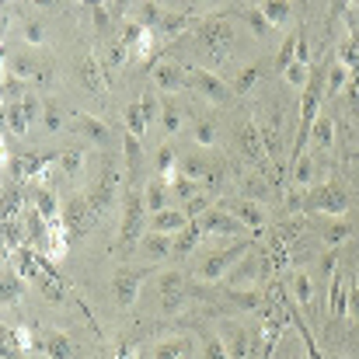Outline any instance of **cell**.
Listing matches in <instances>:
<instances>
[{
  "mask_svg": "<svg viewBox=\"0 0 359 359\" xmlns=\"http://www.w3.org/2000/svg\"><path fill=\"white\" fill-rule=\"evenodd\" d=\"M147 279H150V269H133V265L116 269V276H112V297H116V304L119 307H133L136 297H140V286Z\"/></svg>",
  "mask_w": 359,
  "mask_h": 359,
  "instance_id": "10",
  "label": "cell"
},
{
  "mask_svg": "<svg viewBox=\"0 0 359 359\" xmlns=\"http://www.w3.org/2000/svg\"><path fill=\"white\" fill-rule=\"evenodd\" d=\"M192 25H199L192 14H185V11H164V18L157 25V39H175V35L189 32Z\"/></svg>",
  "mask_w": 359,
  "mask_h": 359,
  "instance_id": "25",
  "label": "cell"
},
{
  "mask_svg": "<svg viewBox=\"0 0 359 359\" xmlns=\"http://www.w3.org/2000/svg\"><path fill=\"white\" fill-rule=\"evenodd\" d=\"M220 342H224V349H227L231 359L251 356V339H248V332H244L241 325H234V321H227V325L220 328Z\"/></svg>",
  "mask_w": 359,
  "mask_h": 359,
  "instance_id": "20",
  "label": "cell"
},
{
  "mask_svg": "<svg viewBox=\"0 0 359 359\" xmlns=\"http://www.w3.org/2000/svg\"><path fill=\"white\" fill-rule=\"evenodd\" d=\"M168 182V189H171V199H178V206H189L192 199H199L206 189L199 185V182H192V178H185V175H171V178H164Z\"/></svg>",
  "mask_w": 359,
  "mask_h": 359,
  "instance_id": "26",
  "label": "cell"
},
{
  "mask_svg": "<svg viewBox=\"0 0 359 359\" xmlns=\"http://www.w3.org/2000/svg\"><path fill=\"white\" fill-rule=\"evenodd\" d=\"M122 119H126V133H133V136H143V133H147V119H143V109H140V102L126 105Z\"/></svg>",
  "mask_w": 359,
  "mask_h": 359,
  "instance_id": "47",
  "label": "cell"
},
{
  "mask_svg": "<svg viewBox=\"0 0 359 359\" xmlns=\"http://www.w3.org/2000/svg\"><path fill=\"white\" fill-rule=\"evenodd\" d=\"M346 84H353V74H349L339 60H332V63H328V74H325V98L342 95V88H346Z\"/></svg>",
  "mask_w": 359,
  "mask_h": 359,
  "instance_id": "33",
  "label": "cell"
},
{
  "mask_svg": "<svg viewBox=\"0 0 359 359\" xmlns=\"http://www.w3.org/2000/svg\"><path fill=\"white\" fill-rule=\"evenodd\" d=\"M112 21H116V14H112L105 4H95V7H91V25H95L98 35H109V32H112Z\"/></svg>",
  "mask_w": 359,
  "mask_h": 359,
  "instance_id": "50",
  "label": "cell"
},
{
  "mask_svg": "<svg viewBox=\"0 0 359 359\" xmlns=\"http://www.w3.org/2000/svg\"><path fill=\"white\" fill-rule=\"evenodd\" d=\"M290 168H293V171H290V178H293V185H297V189H314V178H318V157H314V154L297 157Z\"/></svg>",
  "mask_w": 359,
  "mask_h": 359,
  "instance_id": "27",
  "label": "cell"
},
{
  "mask_svg": "<svg viewBox=\"0 0 359 359\" xmlns=\"http://www.w3.org/2000/svg\"><path fill=\"white\" fill-rule=\"evenodd\" d=\"M255 248V238H244L238 244H231V248H224V251H213V255H206V262H199V269H196V276L203 279V283H217V279H227L231 276V269L238 265L241 258L248 255Z\"/></svg>",
  "mask_w": 359,
  "mask_h": 359,
  "instance_id": "5",
  "label": "cell"
},
{
  "mask_svg": "<svg viewBox=\"0 0 359 359\" xmlns=\"http://www.w3.org/2000/svg\"><path fill=\"white\" fill-rule=\"evenodd\" d=\"M297 42H300V32H293V35L283 39V46H279V53H276V70H279V74H286L290 63L297 60Z\"/></svg>",
  "mask_w": 359,
  "mask_h": 359,
  "instance_id": "45",
  "label": "cell"
},
{
  "mask_svg": "<svg viewBox=\"0 0 359 359\" xmlns=\"http://www.w3.org/2000/svg\"><path fill=\"white\" fill-rule=\"evenodd\" d=\"M126 60H129V46H122L119 39H112V42H109V49H105L102 67H105V70H119Z\"/></svg>",
  "mask_w": 359,
  "mask_h": 359,
  "instance_id": "48",
  "label": "cell"
},
{
  "mask_svg": "<svg viewBox=\"0 0 359 359\" xmlns=\"http://www.w3.org/2000/svg\"><path fill=\"white\" fill-rule=\"evenodd\" d=\"M346 307H349V293H346L342 276H335V279L328 283V314H332V318H346Z\"/></svg>",
  "mask_w": 359,
  "mask_h": 359,
  "instance_id": "36",
  "label": "cell"
},
{
  "mask_svg": "<svg viewBox=\"0 0 359 359\" xmlns=\"http://www.w3.org/2000/svg\"><path fill=\"white\" fill-rule=\"evenodd\" d=\"M25 231H28L25 238L32 241V244H46L49 241V220H42L35 210H28L25 213Z\"/></svg>",
  "mask_w": 359,
  "mask_h": 359,
  "instance_id": "42",
  "label": "cell"
},
{
  "mask_svg": "<svg viewBox=\"0 0 359 359\" xmlns=\"http://www.w3.org/2000/svg\"><path fill=\"white\" fill-rule=\"evenodd\" d=\"M238 18L251 28V35H255V39H265V35L272 32V25L265 21V14H262V7H258V4H244V7H238Z\"/></svg>",
  "mask_w": 359,
  "mask_h": 359,
  "instance_id": "32",
  "label": "cell"
},
{
  "mask_svg": "<svg viewBox=\"0 0 359 359\" xmlns=\"http://www.w3.org/2000/svg\"><path fill=\"white\" fill-rule=\"evenodd\" d=\"M28 203H32V210L42 217V220H49V224H56L60 220V213H63V203L56 199V192L53 189H46V185H35L32 192H28Z\"/></svg>",
  "mask_w": 359,
  "mask_h": 359,
  "instance_id": "18",
  "label": "cell"
},
{
  "mask_svg": "<svg viewBox=\"0 0 359 359\" xmlns=\"http://www.w3.org/2000/svg\"><path fill=\"white\" fill-rule=\"evenodd\" d=\"M227 300L244 311V314H255V311H262V304H265V293L258 290V286H251V290H227Z\"/></svg>",
  "mask_w": 359,
  "mask_h": 359,
  "instance_id": "31",
  "label": "cell"
},
{
  "mask_svg": "<svg viewBox=\"0 0 359 359\" xmlns=\"http://www.w3.org/2000/svg\"><path fill=\"white\" fill-rule=\"evenodd\" d=\"M56 164L67 178H77L84 171V150H63V154H56Z\"/></svg>",
  "mask_w": 359,
  "mask_h": 359,
  "instance_id": "46",
  "label": "cell"
},
{
  "mask_svg": "<svg viewBox=\"0 0 359 359\" xmlns=\"http://www.w3.org/2000/svg\"><path fill=\"white\" fill-rule=\"evenodd\" d=\"M262 272H265V255H262V248H251L238 265L231 269L227 286H231V290H251V286L262 279Z\"/></svg>",
  "mask_w": 359,
  "mask_h": 359,
  "instance_id": "14",
  "label": "cell"
},
{
  "mask_svg": "<svg viewBox=\"0 0 359 359\" xmlns=\"http://www.w3.org/2000/svg\"><path fill=\"white\" fill-rule=\"evenodd\" d=\"M77 77H81V84H84L91 95H102V91L109 88V81H105V67H102V60H95V56L81 60V67H77Z\"/></svg>",
  "mask_w": 359,
  "mask_h": 359,
  "instance_id": "22",
  "label": "cell"
},
{
  "mask_svg": "<svg viewBox=\"0 0 359 359\" xmlns=\"http://www.w3.org/2000/svg\"><path fill=\"white\" fill-rule=\"evenodd\" d=\"M189 224H192V220H189V213H185V210H178V206H171V210H164V213H154V217H150V234H168V238H175V234H182Z\"/></svg>",
  "mask_w": 359,
  "mask_h": 359,
  "instance_id": "19",
  "label": "cell"
},
{
  "mask_svg": "<svg viewBox=\"0 0 359 359\" xmlns=\"http://www.w3.org/2000/svg\"><path fill=\"white\" fill-rule=\"evenodd\" d=\"M147 258H150V265H157V262H168V258H175V238H168V234H143L140 244H136Z\"/></svg>",
  "mask_w": 359,
  "mask_h": 359,
  "instance_id": "21",
  "label": "cell"
},
{
  "mask_svg": "<svg viewBox=\"0 0 359 359\" xmlns=\"http://www.w3.org/2000/svg\"><path fill=\"white\" fill-rule=\"evenodd\" d=\"M182 126H185L182 105H178L171 95H164V98H161V129H164V136H178Z\"/></svg>",
  "mask_w": 359,
  "mask_h": 359,
  "instance_id": "28",
  "label": "cell"
},
{
  "mask_svg": "<svg viewBox=\"0 0 359 359\" xmlns=\"http://www.w3.org/2000/svg\"><path fill=\"white\" fill-rule=\"evenodd\" d=\"M122 154H126V171H129V175H136L140 157H143V143H140V136L122 133Z\"/></svg>",
  "mask_w": 359,
  "mask_h": 359,
  "instance_id": "43",
  "label": "cell"
},
{
  "mask_svg": "<svg viewBox=\"0 0 359 359\" xmlns=\"http://www.w3.org/2000/svg\"><path fill=\"white\" fill-rule=\"evenodd\" d=\"M283 81H286V84H293V88H300V91H304V88H307V84H311V67H304V63H290V70H286V74H283Z\"/></svg>",
  "mask_w": 359,
  "mask_h": 359,
  "instance_id": "53",
  "label": "cell"
},
{
  "mask_svg": "<svg viewBox=\"0 0 359 359\" xmlns=\"http://www.w3.org/2000/svg\"><path fill=\"white\" fill-rule=\"evenodd\" d=\"M56 154H11L7 157V182L21 185L28 178H39L46 164H53Z\"/></svg>",
  "mask_w": 359,
  "mask_h": 359,
  "instance_id": "13",
  "label": "cell"
},
{
  "mask_svg": "<svg viewBox=\"0 0 359 359\" xmlns=\"http://www.w3.org/2000/svg\"><path fill=\"white\" fill-rule=\"evenodd\" d=\"M150 231V210L143 203V192H126L122 196V224L116 244H140V238Z\"/></svg>",
  "mask_w": 359,
  "mask_h": 359,
  "instance_id": "3",
  "label": "cell"
},
{
  "mask_svg": "<svg viewBox=\"0 0 359 359\" xmlns=\"http://www.w3.org/2000/svg\"><path fill=\"white\" fill-rule=\"evenodd\" d=\"M21 35H25L28 46H42V42H46V25H42L39 18H28V21L21 25Z\"/></svg>",
  "mask_w": 359,
  "mask_h": 359,
  "instance_id": "52",
  "label": "cell"
},
{
  "mask_svg": "<svg viewBox=\"0 0 359 359\" xmlns=\"http://www.w3.org/2000/svg\"><path fill=\"white\" fill-rule=\"evenodd\" d=\"M98 213L95 206L88 203V196H70L63 203V213H60V227H63V244H77L81 238L91 234Z\"/></svg>",
  "mask_w": 359,
  "mask_h": 359,
  "instance_id": "1",
  "label": "cell"
},
{
  "mask_svg": "<svg viewBox=\"0 0 359 359\" xmlns=\"http://www.w3.org/2000/svg\"><path fill=\"white\" fill-rule=\"evenodd\" d=\"M122 196V168L116 164V157H105V164H102V175H98V182L91 185V192H88V203L95 206V213L102 217L109 206H116Z\"/></svg>",
  "mask_w": 359,
  "mask_h": 359,
  "instance_id": "6",
  "label": "cell"
},
{
  "mask_svg": "<svg viewBox=\"0 0 359 359\" xmlns=\"http://www.w3.org/2000/svg\"><path fill=\"white\" fill-rule=\"evenodd\" d=\"M21 335V346L25 349H35L46 359H74V342L63 335V332H53V328H28V332H18Z\"/></svg>",
  "mask_w": 359,
  "mask_h": 359,
  "instance_id": "7",
  "label": "cell"
},
{
  "mask_svg": "<svg viewBox=\"0 0 359 359\" xmlns=\"http://www.w3.org/2000/svg\"><path fill=\"white\" fill-rule=\"evenodd\" d=\"M119 359H136V349H126V353H119Z\"/></svg>",
  "mask_w": 359,
  "mask_h": 359,
  "instance_id": "59",
  "label": "cell"
},
{
  "mask_svg": "<svg viewBox=\"0 0 359 359\" xmlns=\"http://www.w3.org/2000/svg\"><path fill=\"white\" fill-rule=\"evenodd\" d=\"M199 241H203L199 224H189L182 234H175V258H189V255L199 248Z\"/></svg>",
  "mask_w": 359,
  "mask_h": 359,
  "instance_id": "39",
  "label": "cell"
},
{
  "mask_svg": "<svg viewBox=\"0 0 359 359\" xmlns=\"http://www.w3.org/2000/svg\"><path fill=\"white\" fill-rule=\"evenodd\" d=\"M157 290H161V311L164 314H178L182 304H185V293H189L185 272L182 269H161L157 272Z\"/></svg>",
  "mask_w": 359,
  "mask_h": 359,
  "instance_id": "8",
  "label": "cell"
},
{
  "mask_svg": "<svg viewBox=\"0 0 359 359\" xmlns=\"http://www.w3.org/2000/svg\"><path fill=\"white\" fill-rule=\"evenodd\" d=\"M196 39H199V46H203L213 60H227V53L234 49V25H231L227 18H220V14L203 18V21L196 25Z\"/></svg>",
  "mask_w": 359,
  "mask_h": 359,
  "instance_id": "2",
  "label": "cell"
},
{
  "mask_svg": "<svg viewBox=\"0 0 359 359\" xmlns=\"http://www.w3.org/2000/svg\"><path fill=\"white\" fill-rule=\"evenodd\" d=\"M332 147H335V122L328 119V116H321V119L314 122L311 136H307V150L318 157V154H325V150H332Z\"/></svg>",
  "mask_w": 359,
  "mask_h": 359,
  "instance_id": "23",
  "label": "cell"
},
{
  "mask_svg": "<svg viewBox=\"0 0 359 359\" xmlns=\"http://www.w3.org/2000/svg\"><path fill=\"white\" fill-rule=\"evenodd\" d=\"M143 203H147L150 217L171 210V189H168V182H164V178H150L147 189H143Z\"/></svg>",
  "mask_w": 359,
  "mask_h": 359,
  "instance_id": "24",
  "label": "cell"
},
{
  "mask_svg": "<svg viewBox=\"0 0 359 359\" xmlns=\"http://www.w3.org/2000/svg\"><path fill=\"white\" fill-rule=\"evenodd\" d=\"M192 140H196L199 150H213V147H217V126H213V119H196Z\"/></svg>",
  "mask_w": 359,
  "mask_h": 359,
  "instance_id": "44",
  "label": "cell"
},
{
  "mask_svg": "<svg viewBox=\"0 0 359 359\" xmlns=\"http://www.w3.org/2000/svg\"><path fill=\"white\" fill-rule=\"evenodd\" d=\"M199 359H231L224 342H220V335H203V356Z\"/></svg>",
  "mask_w": 359,
  "mask_h": 359,
  "instance_id": "55",
  "label": "cell"
},
{
  "mask_svg": "<svg viewBox=\"0 0 359 359\" xmlns=\"http://www.w3.org/2000/svg\"><path fill=\"white\" fill-rule=\"evenodd\" d=\"M262 7V14H265V21L272 25V28H283V25H290V18H293V4H283V0H265V4H258Z\"/></svg>",
  "mask_w": 359,
  "mask_h": 359,
  "instance_id": "37",
  "label": "cell"
},
{
  "mask_svg": "<svg viewBox=\"0 0 359 359\" xmlns=\"http://www.w3.org/2000/svg\"><path fill=\"white\" fill-rule=\"evenodd\" d=\"M293 63H304V67H311V46H307V39L300 35V42H297V60Z\"/></svg>",
  "mask_w": 359,
  "mask_h": 359,
  "instance_id": "58",
  "label": "cell"
},
{
  "mask_svg": "<svg viewBox=\"0 0 359 359\" xmlns=\"http://www.w3.org/2000/svg\"><path fill=\"white\" fill-rule=\"evenodd\" d=\"M189 353H192L189 339H164V342H157L154 359H189Z\"/></svg>",
  "mask_w": 359,
  "mask_h": 359,
  "instance_id": "40",
  "label": "cell"
},
{
  "mask_svg": "<svg viewBox=\"0 0 359 359\" xmlns=\"http://www.w3.org/2000/svg\"><path fill=\"white\" fill-rule=\"evenodd\" d=\"M192 224H199V231H203V238H244L248 234V227L234 220L227 210H220V206H213V210H206L199 220H192Z\"/></svg>",
  "mask_w": 359,
  "mask_h": 359,
  "instance_id": "9",
  "label": "cell"
},
{
  "mask_svg": "<svg viewBox=\"0 0 359 359\" xmlns=\"http://www.w3.org/2000/svg\"><path fill=\"white\" fill-rule=\"evenodd\" d=\"M42 126H46L49 133H60V129H63V109H60L56 102H46V112H42Z\"/></svg>",
  "mask_w": 359,
  "mask_h": 359,
  "instance_id": "56",
  "label": "cell"
},
{
  "mask_svg": "<svg viewBox=\"0 0 359 359\" xmlns=\"http://www.w3.org/2000/svg\"><path fill=\"white\" fill-rule=\"evenodd\" d=\"M258 81H262V63H248V67H241L238 77H234V84H231L234 98H244V95H251Z\"/></svg>",
  "mask_w": 359,
  "mask_h": 359,
  "instance_id": "34",
  "label": "cell"
},
{
  "mask_svg": "<svg viewBox=\"0 0 359 359\" xmlns=\"http://www.w3.org/2000/svg\"><path fill=\"white\" fill-rule=\"evenodd\" d=\"M21 290H25L21 276H18L14 269H4V304H14V300L21 297Z\"/></svg>",
  "mask_w": 359,
  "mask_h": 359,
  "instance_id": "51",
  "label": "cell"
},
{
  "mask_svg": "<svg viewBox=\"0 0 359 359\" xmlns=\"http://www.w3.org/2000/svg\"><path fill=\"white\" fill-rule=\"evenodd\" d=\"M321 238H325V244H342V241H349L353 238V224L346 220V217H332L325 227H321Z\"/></svg>",
  "mask_w": 359,
  "mask_h": 359,
  "instance_id": "38",
  "label": "cell"
},
{
  "mask_svg": "<svg viewBox=\"0 0 359 359\" xmlns=\"http://www.w3.org/2000/svg\"><path fill=\"white\" fill-rule=\"evenodd\" d=\"M140 109H143L147 126H150V122H161V95H150V91H147V95L140 98Z\"/></svg>",
  "mask_w": 359,
  "mask_h": 359,
  "instance_id": "54",
  "label": "cell"
},
{
  "mask_svg": "<svg viewBox=\"0 0 359 359\" xmlns=\"http://www.w3.org/2000/svg\"><path fill=\"white\" fill-rule=\"evenodd\" d=\"M220 210H227L248 231H262V227H265V213H262V206L251 203V199H227V203H220Z\"/></svg>",
  "mask_w": 359,
  "mask_h": 359,
  "instance_id": "17",
  "label": "cell"
},
{
  "mask_svg": "<svg viewBox=\"0 0 359 359\" xmlns=\"http://www.w3.org/2000/svg\"><path fill=\"white\" fill-rule=\"evenodd\" d=\"M238 143H241V150H244V157H251V161H262L265 157V143H262L258 122H244V129L238 133Z\"/></svg>",
  "mask_w": 359,
  "mask_h": 359,
  "instance_id": "29",
  "label": "cell"
},
{
  "mask_svg": "<svg viewBox=\"0 0 359 359\" xmlns=\"http://www.w3.org/2000/svg\"><path fill=\"white\" fill-rule=\"evenodd\" d=\"M258 129H262V143H265V154L283 168V112L272 105L265 116H262V122H258Z\"/></svg>",
  "mask_w": 359,
  "mask_h": 359,
  "instance_id": "15",
  "label": "cell"
},
{
  "mask_svg": "<svg viewBox=\"0 0 359 359\" xmlns=\"http://www.w3.org/2000/svg\"><path fill=\"white\" fill-rule=\"evenodd\" d=\"M74 126L77 133H84L98 150H112L116 147V133L109 129V122H102L98 116H88V112H74Z\"/></svg>",
  "mask_w": 359,
  "mask_h": 359,
  "instance_id": "16",
  "label": "cell"
},
{
  "mask_svg": "<svg viewBox=\"0 0 359 359\" xmlns=\"http://www.w3.org/2000/svg\"><path fill=\"white\" fill-rule=\"evenodd\" d=\"M189 77H192V67H182L178 60H157L154 63V88L161 95H175V91L189 88Z\"/></svg>",
  "mask_w": 359,
  "mask_h": 359,
  "instance_id": "11",
  "label": "cell"
},
{
  "mask_svg": "<svg viewBox=\"0 0 359 359\" xmlns=\"http://www.w3.org/2000/svg\"><path fill=\"white\" fill-rule=\"evenodd\" d=\"M189 88L192 91H199L206 102H213V105H224V102H231V84L227 81H220L213 70H206V67H192V77H189Z\"/></svg>",
  "mask_w": 359,
  "mask_h": 359,
  "instance_id": "12",
  "label": "cell"
},
{
  "mask_svg": "<svg viewBox=\"0 0 359 359\" xmlns=\"http://www.w3.org/2000/svg\"><path fill=\"white\" fill-rule=\"evenodd\" d=\"M346 318L359 321V283H353V286H349V307H346Z\"/></svg>",
  "mask_w": 359,
  "mask_h": 359,
  "instance_id": "57",
  "label": "cell"
},
{
  "mask_svg": "<svg viewBox=\"0 0 359 359\" xmlns=\"http://www.w3.org/2000/svg\"><path fill=\"white\" fill-rule=\"evenodd\" d=\"M356 102H359V95H356Z\"/></svg>",
  "mask_w": 359,
  "mask_h": 359,
  "instance_id": "60",
  "label": "cell"
},
{
  "mask_svg": "<svg viewBox=\"0 0 359 359\" xmlns=\"http://www.w3.org/2000/svg\"><path fill=\"white\" fill-rule=\"evenodd\" d=\"M178 161H182V157H178L171 147H161V150H157V178H171V175L178 171Z\"/></svg>",
  "mask_w": 359,
  "mask_h": 359,
  "instance_id": "49",
  "label": "cell"
},
{
  "mask_svg": "<svg viewBox=\"0 0 359 359\" xmlns=\"http://www.w3.org/2000/svg\"><path fill=\"white\" fill-rule=\"evenodd\" d=\"M4 119H7V133L11 136H25L28 133V119H25L21 102H4Z\"/></svg>",
  "mask_w": 359,
  "mask_h": 359,
  "instance_id": "41",
  "label": "cell"
},
{
  "mask_svg": "<svg viewBox=\"0 0 359 359\" xmlns=\"http://www.w3.org/2000/svg\"><path fill=\"white\" fill-rule=\"evenodd\" d=\"M290 290H293L297 307L311 311V304H314V276H311V272H304V269H297V272H293V279H290Z\"/></svg>",
  "mask_w": 359,
  "mask_h": 359,
  "instance_id": "30",
  "label": "cell"
},
{
  "mask_svg": "<svg viewBox=\"0 0 359 359\" xmlns=\"http://www.w3.org/2000/svg\"><path fill=\"white\" fill-rule=\"evenodd\" d=\"M161 18H164V7H161V4H154V0H143V4H136V7H133V21H140L147 32H157Z\"/></svg>",
  "mask_w": 359,
  "mask_h": 359,
  "instance_id": "35",
  "label": "cell"
},
{
  "mask_svg": "<svg viewBox=\"0 0 359 359\" xmlns=\"http://www.w3.org/2000/svg\"><path fill=\"white\" fill-rule=\"evenodd\" d=\"M300 210H311V213H321V217H346L349 210V192L335 182H321L314 189H307Z\"/></svg>",
  "mask_w": 359,
  "mask_h": 359,
  "instance_id": "4",
  "label": "cell"
}]
</instances>
